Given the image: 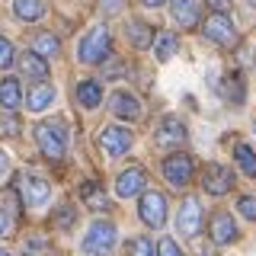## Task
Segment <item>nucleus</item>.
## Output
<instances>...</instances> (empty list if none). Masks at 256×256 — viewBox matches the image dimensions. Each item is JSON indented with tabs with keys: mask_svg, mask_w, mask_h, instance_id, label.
Instances as JSON below:
<instances>
[{
	"mask_svg": "<svg viewBox=\"0 0 256 256\" xmlns=\"http://www.w3.org/2000/svg\"><path fill=\"white\" fill-rule=\"evenodd\" d=\"M68 125L61 118H48V122H38L36 125V141H38V150L48 157V160H61L64 150H68Z\"/></svg>",
	"mask_w": 256,
	"mask_h": 256,
	"instance_id": "obj_1",
	"label": "nucleus"
},
{
	"mask_svg": "<svg viewBox=\"0 0 256 256\" xmlns=\"http://www.w3.org/2000/svg\"><path fill=\"white\" fill-rule=\"evenodd\" d=\"M116 240H118V230L112 221H93L90 230L84 234V240H80V250H84L86 256H106L116 250Z\"/></svg>",
	"mask_w": 256,
	"mask_h": 256,
	"instance_id": "obj_2",
	"label": "nucleus"
},
{
	"mask_svg": "<svg viewBox=\"0 0 256 256\" xmlns=\"http://www.w3.org/2000/svg\"><path fill=\"white\" fill-rule=\"evenodd\" d=\"M109 45H112V36L106 26H93L90 32H86L84 38H80L77 45V58L84 64H100L109 58Z\"/></svg>",
	"mask_w": 256,
	"mask_h": 256,
	"instance_id": "obj_3",
	"label": "nucleus"
},
{
	"mask_svg": "<svg viewBox=\"0 0 256 256\" xmlns=\"http://www.w3.org/2000/svg\"><path fill=\"white\" fill-rule=\"evenodd\" d=\"M100 148L106 150L109 157H125L128 150L134 148V134L128 128H118V125H109L100 132Z\"/></svg>",
	"mask_w": 256,
	"mask_h": 256,
	"instance_id": "obj_4",
	"label": "nucleus"
},
{
	"mask_svg": "<svg viewBox=\"0 0 256 256\" xmlns=\"http://www.w3.org/2000/svg\"><path fill=\"white\" fill-rule=\"evenodd\" d=\"M192 173H196V164H192L189 154H170L164 160V180L170 182V186H176V189L186 186L192 180Z\"/></svg>",
	"mask_w": 256,
	"mask_h": 256,
	"instance_id": "obj_5",
	"label": "nucleus"
},
{
	"mask_svg": "<svg viewBox=\"0 0 256 256\" xmlns=\"http://www.w3.org/2000/svg\"><path fill=\"white\" fill-rule=\"evenodd\" d=\"M20 192H22V202L29 208H45L52 202V186L42 180V176H22L20 180Z\"/></svg>",
	"mask_w": 256,
	"mask_h": 256,
	"instance_id": "obj_6",
	"label": "nucleus"
},
{
	"mask_svg": "<svg viewBox=\"0 0 256 256\" xmlns=\"http://www.w3.org/2000/svg\"><path fill=\"white\" fill-rule=\"evenodd\" d=\"M205 36L212 38L214 45H224V48H230L237 42V29H234V22H230L224 13H212L205 20Z\"/></svg>",
	"mask_w": 256,
	"mask_h": 256,
	"instance_id": "obj_7",
	"label": "nucleus"
},
{
	"mask_svg": "<svg viewBox=\"0 0 256 256\" xmlns=\"http://www.w3.org/2000/svg\"><path fill=\"white\" fill-rule=\"evenodd\" d=\"M154 138H157L160 148H180V144L186 141V125H182L176 116H166V118H160Z\"/></svg>",
	"mask_w": 256,
	"mask_h": 256,
	"instance_id": "obj_8",
	"label": "nucleus"
},
{
	"mask_svg": "<svg viewBox=\"0 0 256 256\" xmlns=\"http://www.w3.org/2000/svg\"><path fill=\"white\" fill-rule=\"evenodd\" d=\"M176 228H180L182 237H196L198 230H202V208H198L196 198L186 196V202L180 208V218H176Z\"/></svg>",
	"mask_w": 256,
	"mask_h": 256,
	"instance_id": "obj_9",
	"label": "nucleus"
},
{
	"mask_svg": "<svg viewBox=\"0 0 256 256\" xmlns=\"http://www.w3.org/2000/svg\"><path fill=\"white\" fill-rule=\"evenodd\" d=\"M202 186H205V192H212V196H224V192L234 189V173H230L228 166L214 164V166H208V170H205Z\"/></svg>",
	"mask_w": 256,
	"mask_h": 256,
	"instance_id": "obj_10",
	"label": "nucleus"
},
{
	"mask_svg": "<svg viewBox=\"0 0 256 256\" xmlns=\"http://www.w3.org/2000/svg\"><path fill=\"white\" fill-rule=\"evenodd\" d=\"M141 221L148 224V228H160V224L166 221V198L160 196V192H148V196L141 198Z\"/></svg>",
	"mask_w": 256,
	"mask_h": 256,
	"instance_id": "obj_11",
	"label": "nucleus"
},
{
	"mask_svg": "<svg viewBox=\"0 0 256 256\" xmlns=\"http://www.w3.org/2000/svg\"><path fill=\"white\" fill-rule=\"evenodd\" d=\"M112 112H116L118 118H125V122H138L144 109H141V100L134 93L116 90V93H112Z\"/></svg>",
	"mask_w": 256,
	"mask_h": 256,
	"instance_id": "obj_12",
	"label": "nucleus"
},
{
	"mask_svg": "<svg viewBox=\"0 0 256 256\" xmlns=\"http://www.w3.org/2000/svg\"><path fill=\"white\" fill-rule=\"evenodd\" d=\"M144 186H148V176H144L141 166H128L125 173H118V182H116V192L122 198H134V196H141Z\"/></svg>",
	"mask_w": 256,
	"mask_h": 256,
	"instance_id": "obj_13",
	"label": "nucleus"
},
{
	"mask_svg": "<svg viewBox=\"0 0 256 256\" xmlns=\"http://www.w3.org/2000/svg\"><path fill=\"white\" fill-rule=\"evenodd\" d=\"M237 237V224H234V218H230L228 212H214L212 214V240L214 244H230V240Z\"/></svg>",
	"mask_w": 256,
	"mask_h": 256,
	"instance_id": "obj_14",
	"label": "nucleus"
},
{
	"mask_svg": "<svg viewBox=\"0 0 256 256\" xmlns=\"http://www.w3.org/2000/svg\"><path fill=\"white\" fill-rule=\"evenodd\" d=\"M170 10H173V20L180 22V26H198V20H202V13H198V0H173L170 4Z\"/></svg>",
	"mask_w": 256,
	"mask_h": 256,
	"instance_id": "obj_15",
	"label": "nucleus"
},
{
	"mask_svg": "<svg viewBox=\"0 0 256 256\" xmlns=\"http://www.w3.org/2000/svg\"><path fill=\"white\" fill-rule=\"evenodd\" d=\"M20 68H22V74L32 77V80H45V77H48V64L38 58V54L32 52V48L20 54Z\"/></svg>",
	"mask_w": 256,
	"mask_h": 256,
	"instance_id": "obj_16",
	"label": "nucleus"
},
{
	"mask_svg": "<svg viewBox=\"0 0 256 256\" xmlns=\"http://www.w3.org/2000/svg\"><path fill=\"white\" fill-rule=\"evenodd\" d=\"M13 13H16V20H22V22H36V20L45 16V0H16Z\"/></svg>",
	"mask_w": 256,
	"mask_h": 256,
	"instance_id": "obj_17",
	"label": "nucleus"
},
{
	"mask_svg": "<svg viewBox=\"0 0 256 256\" xmlns=\"http://www.w3.org/2000/svg\"><path fill=\"white\" fill-rule=\"evenodd\" d=\"M77 102L84 109H96L102 102V86L96 84V80H84V84L77 86Z\"/></svg>",
	"mask_w": 256,
	"mask_h": 256,
	"instance_id": "obj_18",
	"label": "nucleus"
},
{
	"mask_svg": "<svg viewBox=\"0 0 256 256\" xmlns=\"http://www.w3.org/2000/svg\"><path fill=\"white\" fill-rule=\"evenodd\" d=\"M52 100H54V90L48 84H38V86H32V90H29L26 106H29V112H42V109L52 106Z\"/></svg>",
	"mask_w": 256,
	"mask_h": 256,
	"instance_id": "obj_19",
	"label": "nucleus"
},
{
	"mask_svg": "<svg viewBox=\"0 0 256 256\" xmlns=\"http://www.w3.org/2000/svg\"><path fill=\"white\" fill-rule=\"evenodd\" d=\"M80 196H84V202L93 208V212H106L109 208V198H106V192L100 189V182H84L80 186Z\"/></svg>",
	"mask_w": 256,
	"mask_h": 256,
	"instance_id": "obj_20",
	"label": "nucleus"
},
{
	"mask_svg": "<svg viewBox=\"0 0 256 256\" xmlns=\"http://www.w3.org/2000/svg\"><path fill=\"white\" fill-rule=\"evenodd\" d=\"M176 48H180V38L173 36V32H160V36L154 38V54L157 61H170L176 54Z\"/></svg>",
	"mask_w": 256,
	"mask_h": 256,
	"instance_id": "obj_21",
	"label": "nucleus"
},
{
	"mask_svg": "<svg viewBox=\"0 0 256 256\" xmlns=\"http://www.w3.org/2000/svg\"><path fill=\"white\" fill-rule=\"evenodd\" d=\"M234 160H237V170L244 176H256V154L250 144H237L234 148Z\"/></svg>",
	"mask_w": 256,
	"mask_h": 256,
	"instance_id": "obj_22",
	"label": "nucleus"
},
{
	"mask_svg": "<svg viewBox=\"0 0 256 256\" xmlns=\"http://www.w3.org/2000/svg\"><path fill=\"white\" fill-rule=\"evenodd\" d=\"M20 84H16L13 77H6V80H0V106L4 109H16L20 106Z\"/></svg>",
	"mask_w": 256,
	"mask_h": 256,
	"instance_id": "obj_23",
	"label": "nucleus"
},
{
	"mask_svg": "<svg viewBox=\"0 0 256 256\" xmlns=\"http://www.w3.org/2000/svg\"><path fill=\"white\" fill-rule=\"evenodd\" d=\"M58 36H52V32H38L36 38H32V52L42 58V54H58Z\"/></svg>",
	"mask_w": 256,
	"mask_h": 256,
	"instance_id": "obj_24",
	"label": "nucleus"
},
{
	"mask_svg": "<svg viewBox=\"0 0 256 256\" xmlns=\"http://www.w3.org/2000/svg\"><path fill=\"white\" fill-rule=\"evenodd\" d=\"M128 38L134 42V48H148V45H154V36H150V29L144 26L141 20L128 22Z\"/></svg>",
	"mask_w": 256,
	"mask_h": 256,
	"instance_id": "obj_25",
	"label": "nucleus"
},
{
	"mask_svg": "<svg viewBox=\"0 0 256 256\" xmlns=\"http://www.w3.org/2000/svg\"><path fill=\"white\" fill-rule=\"evenodd\" d=\"M221 96L228 102H237V106H240V102H244V80H240V77H228L221 84Z\"/></svg>",
	"mask_w": 256,
	"mask_h": 256,
	"instance_id": "obj_26",
	"label": "nucleus"
},
{
	"mask_svg": "<svg viewBox=\"0 0 256 256\" xmlns=\"http://www.w3.org/2000/svg\"><path fill=\"white\" fill-rule=\"evenodd\" d=\"M26 256H48V240L45 237H29L26 240Z\"/></svg>",
	"mask_w": 256,
	"mask_h": 256,
	"instance_id": "obj_27",
	"label": "nucleus"
},
{
	"mask_svg": "<svg viewBox=\"0 0 256 256\" xmlns=\"http://www.w3.org/2000/svg\"><path fill=\"white\" fill-rule=\"evenodd\" d=\"M13 64V42L6 36H0V70H6Z\"/></svg>",
	"mask_w": 256,
	"mask_h": 256,
	"instance_id": "obj_28",
	"label": "nucleus"
},
{
	"mask_svg": "<svg viewBox=\"0 0 256 256\" xmlns=\"http://www.w3.org/2000/svg\"><path fill=\"white\" fill-rule=\"evenodd\" d=\"M237 212L244 214V218L256 221V196H244V198H237Z\"/></svg>",
	"mask_w": 256,
	"mask_h": 256,
	"instance_id": "obj_29",
	"label": "nucleus"
},
{
	"mask_svg": "<svg viewBox=\"0 0 256 256\" xmlns=\"http://www.w3.org/2000/svg\"><path fill=\"white\" fill-rule=\"evenodd\" d=\"M74 218H77V214H74V208H70V205H61L58 212H54V224H61L64 230H68L70 224H74Z\"/></svg>",
	"mask_w": 256,
	"mask_h": 256,
	"instance_id": "obj_30",
	"label": "nucleus"
},
{
	"mask_svg": "<svg viewBox=\"0 0 256 256\" xmlns=\"http://www.w3.org/2000/svg\"><path fill=\"white\" fill-rule=\"evenodd\" d=\"M157 253H160V256H182V250L176 246V240H173V237H160Z\"/></svg>",
	"mask_w": 256,
	"mask_h": 256,
	"instance_id": "obj_31",
	"label": "nucleus"
},
{
	"mask_svg": "<svg viewBox=\"0 0 256 256\" xmlns=\"http://www.w3.org/2000/svg\"><path fill=\"white\" fill-rule=\"evenodd\" d=\"M132 256H154V244H150L148 237H138L132 244Z\"/></svg>",
	"mask_w": 256,
	"mask_h": 256,
	"instance_id": "obj_32",
	"label": "nucleus"
},
{
	"mask_svg": "<svg viewBox=\"0 0 256 256\" xmlns=\"http://www.w3.org/2000/svg\"><path fill=\"white\" fill-rule=\"evenodd\" d=\"M10 230H13V214L6 212L4 205H0V237H6Z\"/></svg>",
	"mask_w": 256,
	"mask_h": 256,
	"instance_id": "obj_33",
	"label": "nucleus"
},
{
	"mask_svg": "<svg viewBox=\"0 0 256 256\" xmlns=\"http://www.w3.org/2000/svg\"><path fill=\"white\" fill-rule=\"evenodd\" d=\"M106 77H122L125 74V64L118 61V58H112V61H106V70H102Z\"/></svg>",
	"mask_w": 256,
	"mask_h": 256,
	"instance_id": "obj_34",
	"label": "nucleus"
},
{
	"mask_svg": "<svg viewBox=\"0 0 256 256\" xmlns=\"http://www.w3.org/2000/svg\"><path fill=\"white\" fill-rule=\"evenodd\" d=\"M6 176H10V157L0 150V180H6Z\"/></svg>",
	"mask_w": 256,
	"mask_h": 256,
	"instance_id": "obj_35",
	"label": "nucleus"
},
{
	"mask_svg": "<svg viewBox=\"0 0 256 256\" xmlns=\"http://www.w3.org/2000/svg\"><path fill=\"white\" fill-rule=\"evenodd\" d=\"M208 4H212V10H214V13H228L230 0H208Z\"/></svg>",
	"mask_w": 256,
	"mask_h": 256,
	"instance_id": "obj_36",
	"label": "nucleus"
},
{
	"mask_svg": "<svg viewBox=\"0 0 256 256\" xmlns=\"http://www.w3.org/2000/svg\"><path fill=\"white\" fill-rule=\"evenodd\" d=\"M102 10H106V13H116V10H122V0H102Z\"/></svg>",
	"mask_w": 256,
	"mask_h": 256,
	"instance_id": "obj_37",
	"label": "nucleus"
},
{
	"mask_svg": "<svg viewBox=\"0 0 256 256\" xmlns=\"http://www.w3.org/2000/svg\"><path fill=\"white\" fill-rule=\"evenodd\" d=\"M4 132H6V134H16V132H20V125H16V118H6V122H4Z\"/></svg>",
	"mask_w": 256,
	"mask_h": 256,
	"instance_id": "obj_38",
	"label": "nucleus"
},
{
	"mask_svg": "<svg viewBox=\"0 0 256 256\" xmlns=\"http://www.w3.org/2000/svg\"><path fill=\"white\" fill-rule=\"evenodd\" d=\"M144 6H160V4H166V0H141Z\"/></svg>",
	"mask_w": 256,
	"mask_h": 256,
	"instance_id": "obj_39",
	"label": "nucleus"
},
{
	"mask_svg": "<svg viewBox=\"0 0 256 256\" xmlns=\"http://www.w3.org/2000/svg\"><path fill=\"white\" fill-rule=\"evenodd\" d=\"M0 256H10V253H6V250H4V246H0Z\"/></svg>",
	"mask_w": 256,
	"mask_h": 256,
	"instance_id": "obj_40",
	"label": "nucleus"
},
{
	"mask_svg": "<svg viewBox=\"0 0 256 256\" xmlns=\"http://www.w3.org/2000/svg\"><path fill=\"white\" fill-rule=\"evenodd\" d=\"M246 4H250V6H256V0H246Z\"/></svg>",
	"mask_w": 256,
	"mask_h": 256,
	"instance_id": "obj_41",
	"label": "nucleus"
},
{
	"mask_svg": "<svg viewBox=\"0 0 256 256\" xmlns=\"http://www.w3.org/2000/svg\"><path fill=\"white\" fill-rule=\"evenodd\" d=\"M253 132H256V125H253Z\"/></svg>",
	"mask_w": 256,
	"mask_h": 256,
	"instance_id": "obj_42",
	"label": "nucleus"
}]
</instances>
